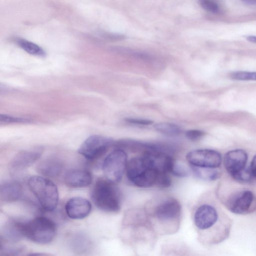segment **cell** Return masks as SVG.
<instances>
[{
  "label": "cell",
  "instance_id": "obj_21",
  "mask_svg": "<svg viewBox=\"0 0 256 256\" xmlns=\"http://www.w3.org/2000/svg\"><path fill=\"white\" fill-rule=\"evenodd\" d=\"M154 127L158 132L168 136H178L181 132L178 126L171 123L160 122L156 124Z\"/></svg>",
  "mask_w": 256,
  "mask_h": 256
},
{
  "label": "cell",
  "instance_id": "obj_9",
  "mask_svg": "<svg viewBox=\"0 0 256 256\" xmlns=\"http://www.w3.org/2000/svg\"><path fill=\"white\" fill-rule=\"evenodd\" d=\"M218 218L216 208L208 204H203L196 210L194 216V224L200 230H206L214 226Z\"/></svg>",
  "mask_w": 256,
  "mask_h": 256
},
{
  "label": "cell",
  "instance_id": "obj_22",
  "mask_svg": "<svg viewBox=\"0 0 256 256\" xmlns=\"http://www.w3.org/2000/svg\"><path fill=\"white\" fill-rule=\"evenodd\" d=\"M31 120L26 118L14 116L6 114H0V126L14 124L29 123Z\"/></svg>",
  "mask_w": 256,
  "mask_h": 256
},
{
  "label": "cell",
  "instance_id": "obj_30",
  "mask_svg": "<svg viewBox=\"0 0 256 256\" xmlns=\"http://www.w3.org/2000/svg\"><path fill=\"white\" fill-rule=\"evenodd\" d=\"M244 3L250 4V5H255L256 3V0H241Z\"/></svg>",
  "mask_w": 256,
  "mask_h": 256
},
{
  "label": "cell",
  "instance_id": "obj_19",
  "mask_svg": "<svg viewBox=\"0 0 256 256\" xmlns=\"http://www.w3.org/2000/svg\"><path fill=\"white\" fill-rule=\"evenodd\" d=\"M192 172L197 178L204 180H214L220 176L217 168H200L191 166Z\"/></svg>",
  "mask_w": 256,
  "mask_h": 256
},
{
  "label": "cell",
  "instance_id": "obj_13",
  "mask_svg": "<svg viewBox=\"0 0 256 256\" xmlns=\"http://www.w3.org/2000/svg\"><path fill=\"white\" fill-rule=\"evenodd\" d=\"M248 154L245 150L236 149L227 152L224 158L226 171L231 175L240 171L246 166Z\"/></svg>",
  "mask_w": 256,
  "mask_h": 256
},
{
  "label": "cell",
  "instance_id": "obj_24",
  "mask_svg": "<svg viewBox=\"0 0 256 256\" xmlns=\"http://www.w3.org/2000/svg\"><path fill=\"white\" fill-rule=\"evenodd\" d=\"M256 74L255 72L236 71L230 74V78L238 80H255Z\"/></svg>",
  "mask_w": 256,
  "mask_h": 256
},
{
  "label": "cell",
  "instance_id": "obj_11",
  "mask_svg": "<svg viewBox=\"0 0 256 256\" xmlns=\"http://www.w3.org/2000/svg\"><path fill=\"white\" fill-rule=\"evenodd\" d=\"M42 152L40 146L20 151L12 159L11 168L21 170L28 168L40 158Z\"/></svg>",
  "mask_w": 256,
  "mask_h": 256
},
{
  "label": "cell",
  "instance_id": "obj_5",
  "mask_svg": "<svg viewBox=\"0 0 256 256\" xmlns=\"http://www.w3.org/2000/svg\"><path fill=\"white\" fill-rule=\"evenodd\" d=\"M127 164V155L122 149L118 148L110 152L102 164L106 178L114 184L118 182L126 170Z\"/></svg>",
  "mask_w": 256,
  "mask_h": 256
},
{
  "label": "cell",
  "instance_id": "obj_27",
  "mask_svg": "<svg viewBox=\"0 0 256 256\" xmlns=\"http://www.w3.org/2000/svg\"><path fill=\"white\" fill-rule=\"evenodd\" d=\"M170 174L178 177H184L187 176L186 170L177 164L176 162H174Z\"/></svg>",
  "mask_w": 256,
  "mask_h": 256
},
{
  "label": "cell",
  "instance_id": "obj_17",
  "mask_svg": "<svg viewBox=\"0 0 256 256\" xmlns=\"http://www.w3.org/2000/svg\"><path fill=\"white\" fill-rule=\"evenodd\" d=\"M238 182L242 184L252 183L256 180V156L250 165L240 171L231 176Z\"/></svg>",
  "mask_w": 256,
  "mask_h": 256
},
{
  "label": "cell",
  "instance_id": "obj_25",
  "mask_svg": "<svg viewBox=\"0 0 256 256\" xmlns=\"http://www.w3.org/2000/svg\"><path fill=\"white\" fill-rule=\"evenodd\" d=\"M168 173L160 174L156 186L160 188H168L172 184L171 178Z\"/></svg>",
  "mask_w": 256,
  "mask_h": 256
},
{
  "label": "cell",
  "instance_id": "obj_16",
  "mask_svg": "<svg viewBox=\"0 0 256 256\" xmlns=\"http://www.w3.org/2000/svg\"><path fill=\"white\" fill-rule=\"evenodd\" d=\"M22 194V186L16 180H7L0 184V200L6 202L18 200Z\"/></svg>",
  "mask_w": 256,
  "mask_h": 256
},
{
  "label": "cell",
  "instance_id": "obj_3",
  "mask_svg": "<svg viewBox=\"0 0 256 256\" xmlns=\"http://www.w3.org/2000/svg\"><path fill=\"white\" fill-rule=\"evenodd\" d=\"M28 186L44 210L50 212L56 209L58 192L52 181L42 176H33L28 180Z\"/></svg>",
  "mask_w": 256,
  "mask_h": 256
},
{
  "label": "cell",
  "instance_id": "obj_10",
  "mask_svg": "<svg viewBox=\"0 0 256 256\" xmlns=\"http://www.w3.org/2000/svg\"><path fill=\"white\" fill-rule=\"evenodd\" d=\"M181 206L176 198H170L160 202L156 208L154 215L160 220L168 222L179 218Z\"/></svg>",
  "mask_w": 256,
  "mask_h": 256
},
{
  "label": "cell",
  "instance_id": "obj_26",
  "mask_svg": "<svg viewBox=\"0 0 256 256\" xmlns=\"http://www.w3.org/2000/svg\"><path fill=\"white\" fill-rule=\"evenodd\" d=\"M204 135V132L200 130H192L186 133V137L192 141H196L200 139Z\"/></svg>",
  "mask_w": 256,
  "mask_h": 256
},
{
  "label": "cell",
  "instance_id": "obj_4",
  "mask_svg": "<svg viewBox=\"0 0 256 256\" xmlns=\"http://www.w3.org/2000/svg\"><path fill=\"white\" fill-rule=\"evenodd\" d=\"M21 228L24 237L41 244L51 242L56 232L54 222L44 216H37L29 221L22 222Z\"/></svg>",
  "mask_w": 256,
  "mask_h": 256
},
{
  "label": "cell",
  "instance_id": "obj_32",
  "mask_svg": "<svg viewBox=\"0 0 256 256\" xmlns=\"http://www.w3.org/2000/svg\"></svg>",
  "mask_w": 256,
  "mask_h": 256
},
{
  "label": "cell",
  "instance_id": "obj_20",
  "mask_svg": "<svg viewBox=\"0 0 256 256\" xmlns=\"http://www.w3.org/2000/svg\"><path fill=\"white\" fill-rule=\"evenodd\" d=\"M21 222L12 221L8 222L4 229V233L7 238L12 242H16L24 237L22 234Z\"/></svg>",
  "mask_w": 256,
  "mask_h": 256
},
{
  "label": "cell",
  "instance_id": "obj_31",
  "mask_svg": "<svg viewBox=\"0 0 256 256\" xmlns=\"http://www.w3.org/2000/svg\"><path fill=\"white\" fill-rule=\"evenodd\" d=\"M246 39L252 42H256V37L254 36H246Z\"/></svg>",
  "mask_w": 256,
  "mask_h": 256
},
{
  "label": "cell",
  "instance_id": "obj_28",
  "mask_svg": "<svg viewBox=\"0 0 256 256\" xmlns=\"http://www.w3.org/2000/svg\"><path fill=\"white\" fill-rule=\"evenodd\" d=\"M124 120L126 122L128 123L144 126L150 125L153 122L152 121L148 120L140 119L136 118H126Z\"/></svg>",
  "mask_w": 256,
  "mask_h": 256
},
{
  "label": "cell",
  "instance_id": "obj_18",
  "mask_svg": "<svg viewBox=\"0 0 256 256\" xmlns=\"http://www.w3.org/2000/svg\"><path fill=\"white\" fill-rule=\"evenodd\" d=\"M14 41L19 47L32 55L40 57H44L46 55L41 47L32 42L20 38H15Z\"/></svg>",
  "mask_w": 256,
  "mask_h": 256
},
{
  "label": "cell",
  "instance_id": "obj_15",
  "mask_svg": "<svg viewBox=\"0 0 256 256\" xmlns=\"http://www.w3.org/2000/svg\"><path fill=\"white\" fill-rule=\"evenodd\" d=\"M64 168L62 162L56 158H46L38 163L36 166L38 172L43 176L48 178L58 177Z\"/></svg>",
  "mask_w": 256,
  "mask_h": 256
},
{
  "label": "cell",
  "instance_id": "obj_8",
  "mask_svg": "<svg viewBox=\"0 0 256 256\" xmlns=\"http://www.w3.org/2000/svg\"><path fill=\"white\" fill-rule=\"evenodd\" d=\"M186 158L192 166L218 168L222 163V156L218 152L210 149H198L187 154Z\"/></svg>",
  "mask_w": 256,
  "mask_h": 256
},
{
  "label": "cell",
  "instance_id": "obj_1",
  "mask_svg": "<svg viewBox=\"0 0 256 256\" xmlns=\"http://www.w3.org/2000/svg\"><path fill=\"white\" fill-rule=\"evenodd\" d=\"M126 172L128 180L142 188L156 185L159 174H162L156 168L149 153L132 158L127 164Z\"/></svg>",
  "mask_w": 256,
  "mask_h": 256
},
{
  "label": "cell",
  "instance_id": "obj_6",
  "mask_svg": "<svg viewBox=\"0 0 256 256\" xmlns=\"http://www.w3.org/2000/svg\"><path fill=\"white\" fill-rule=\"evenodd\" d=\"M112 142L113 140L110 138L92 135L82 142L78 152L88 160H96L102 156Z\"/></svg>",
  "mask_w": 256,
  "mask_h": 256
},
{
  "label": "cell",
  "instance_id": "obj_23",
  "mask_svg": "<svg viewBox=\"0 0 256 256\" xmlns=\"http://www.w3.org/2000/svg\"><path fill=\"white\" fill-rule=\"evenodd\" d=\"M200 6L205 10L212 13L218 14L221 8L216 0H198Z\"/></svg>",
  "mask_w": 256,
  "mask_h": 256
},
{
  "label": "cell",
  "instance_id": "obj_7",
  "mask_svg": "<svg viewBox=\"0 0 256 256\" xmlns=\"http://www.w3.org/2000/svg\"><path fill=\"white\" fill-rule=\"evenodd\" d=\"M255 196L250 190H241L233 193L227 199L226 206L232 212L245 214L254 208Z\"/></svg>",
  "mask_w": 256,
  "mask_h": 256
},
{
  "label": "cell",
  "instance_id": "obj_29",
  "mask_svg": "<svg viewBox=\"0 0 256 256\" xmlns=\"http://www.w3.org/2000/svg\"><path fill=\"white\" fill-rule=\"evenodd\" d=\"M10 89L6 86L0 83V94H5L8 92Z\"/></svg>",
  "mask_w": 256,
  "mask_h": 256
},
{
  "label": "cell",
  "instance_id": "obj_12",
  "mask_svg": "<svg viewBox=\"0 0 256 256\" xmlns=\"http://www.w3.org/2000/svg\"><path fill=\"white\" fill-rule=\"evenodd\" d=\"M65 210L68 216L72 219H82L90 212L92 205L86 199L74 197L66 202Z\"/></svg>",
  "mask_w": 256,
  "mask_h": 256
},
{
  "label": "cell",
  "instance_id": "obj_14",
  "mask_svg": "<svg viewBox=\"0 0 256 256\" xmlns=\"http://www.w3.org/2000/svg\"><path fill=\"white\" fill-rule=\"evenodd\" d=\"M90 173L82 169H74L68 172L64 176L66 185L71 188H82L88 186L92 182Z\"/></svg>",
  "mask_w": 256,
  "mask_h": 256
},
{
  "label": "cell",
  "instance_id": "obj_2",
  "mask_svg": "<svg viewBox=\"0 0 256 256\" xmlns=\"http://www.w3.org/2000/svg\"><path fill=\"white\" fill-rule=\"evenodd\" d=\"M91 198L100 210L108 212H117L121 208L120 192L114 183L106 178H98L91 192Z\"/></svg>",
  "mask_w": 256,
  "mask_h": 256
}]
</instances>
